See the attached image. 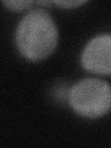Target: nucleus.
<instances>
[{
	"instance_id": "20e7f679",
	"label": "nucleus",
	"mask_w": 111,
	"mask_h": 148,
	"mask_svg": "<svg viewBox=\"0 0 111 148\" xmlns=\"http://www.w3.org/2000/svg\"><path fill=\"white\" fill-rule=\"evenodd\" d=\"M8 8L15 11H20L27 8L32 4V1H25V0H4L2 2Z\"/></svg>"
},
{
	"instance_id": "f03ea898",
	"label": "nucleus",
	"mask_w": 111,
	"mask_h": 148,
	"mask_svg": "<svg viewBox=\"0 0 111 148\" xmlns=\"http://www.w3.org/2000/svg\"><path fill=\"white\" fill-rule=\"evenodd\" d=\"M69 102L72 109L82 117H101L111 109V86L98 79H84L71 87Z\"/></svg>"
},
{
	"instance_id": "f257e3e1",
	"label": "nucleus",
	"mask_w": 111,
	"mask_h": 148,
	"mask_svg": "<svg viewBox=\"0 0 111 148\" xmlns=\"http://www.w3.org/2000/svg\"><path fill=\"white\" fill-rule=\"evenodd\" d=\"M58 38L54 21L43 9L30 11L21 20L16 31L18 51L32 61H39L52 54L57 46Z\"/></svg>"
},
{
	"instance_id": "39448f33",
	"label": "nucleus",
	"mask_w": 111,
	"mask_h": 148,
	"mask_svg": "<svg viewBox=\"0 0 111 148\" xmlns=\"http://www.w3.org/2000/svg\"><path fill=\"white\" fill-rule=\"evenodd\" d=\"M86 1H79V0H67V1H54L57 6L63 8H77L81 5L84 4Z\"/></svg>"
},
{
	"instance_id": "423d86ee",
	"label": "nucleus",
	"mask_w": 111,
	"mask_h": 148,
	"mask_svg": "<svg viewBox=\"0 0 111 148\" xmlns=\"http://www.w3.org/2000/svg\"><path fill=\"white\" fill-rule=\"evenodd\" d=\"M37 3H38V4H43V5H47V4H50L51 2L50 1H38Z\"/></svg>"
},
{
	"instance_id": "7ed1b4c3",
	"label": "nucleus",
	"mask_w": 111,
	"mask_h": 148,
	"mask_svg": "<svg viewBox=\"0 0 111 148\" xmlns=\"http://www.w3.org/2000/svg\"><path fill=\"white\" fill-rule=\"evenodd\" d=\"M82 64L88 71L111 74V35H98L89 42L82 52Z\"/></svg>"
}]
</instances>
